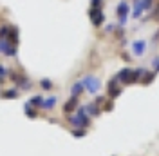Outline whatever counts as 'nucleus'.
Segmentation results:
<instances>
[{"mask_svg":"<svg viewBox=\"0 0 159 156\" xmlns=\"http://www.w3.org/2000/svg\"><path fill=\"white\" fill-rule=\"evenodd\" d=\"M4 75H6V69H4V67H2V66H0V80L4 78Z\"/></svg>","mask_w":159,"mask_h":156,"instance_id":"423d86ee","label":"nucleus"},{"mask_svg":"<svg viewBox=\"0 0 159 156\" xmlns=\"http://www.w3.org/2000/svg\"><path fill=\"white\" fill-rule=\"evenodd\" d=\"M42 87L43 89H51V82L49 80H43V82H42Z\"/></svg>","mask_w":159,"mask_h":156,"instance_id":"20e7f679","label":"nucleus"},{"mask_svg":"<svg viewBox=\"0 0 159 156\" xmlns=\"http://www.w3.org/2000/svg\"><path fill=\"white\" fill-rule=\"evenodd\" d=\"M54 104H56V98H54V96H51L49 100H47V102H43V107L51 109V107H52V105H54Z\"/></svg>","mask_w":159,"mask_h":156,"instance_id":"f03ea898","label":"nucleus"},{"mask_svg":"<svg viewBox=\"0 0 159 156\" xmlns=\"http://www.w3.org/2000/svg\"><path fill=\"white\" fill-rule=\"evenodd\" d=\"M85 85H87V89H89L90 93H96L99 89V82L96 78H85Z\"/></svg>","mask_w":159,"mask_h":156,"instance_id":"f257e3e1","label":"nucleus"},{"mask_svg":"<svg viewBox=\"0 0 159 156\" xmlns=\"http://www.w3.org/2000/svg\"><path fill=\"white\" fill-rule=\"evenodd\" d=\"M25 111H27V115H29V116H36V113H34V111H33L29 105H27V109H25Z\"/></svg>","mask_w":159,"mask_h":156,"instance_id":"39448f33","label":"nucleus"},{"mask_svg":"<svg viewBox=\"0 0 159 156\" xmlns=\"http://www.w3.org/2000/svg\"><path fill=\"white\" fill-rule=\"evenodd\" d=\"M2 96L4 98H15L16 96V91H6V93H2Z\"/></svg>","mask_w":159,"mask_h":156,"instance_id":"7ed1b4c3","label":"nucleus"}]
</instances>
